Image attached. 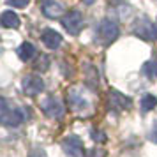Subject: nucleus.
I'll use <instances>...</instances> for the list:
<instances>
[{
    "instance_id": "obj_7",
    "label": "nucleus",
    "mask_w": 157,
    "mask_h": 157,
    "mask_svg": "<svg viewBox=\"0 0 157 157\" xmlns=\"http://www.w3.org/2000/svg\"><path fill=\"white\" fill-rule=\"evenodd\" d=\"M108 102H109V108L113 111H117V113H120L124 109H129L132 106V99L120 94L118 90H109L108 92Z\"/></svg>"
},
{
    "instance_id": "obj_23",
    "label": "nucleus",
    "mask_w": 157,
    "mask_h": 157,
    "mask_svg": "<svg viewBox=\"0 0 157 157\" xmlns=\"http://www.w3.org/2000/svg\"><path fill=\"white\" fill-rule=\"evenodd\" d=\"M81 2H83L85 6H92V4H94V2H95V0H81Z\"/></svg>"
},
{
    "instance_id": "obj_16",
    "label": "nucleus",
    "mask_w": 157,
    "mask_h": 157,
    "mask_svg": "<svg viewBox=\"0 0 157 157\" xmlns=\"http://www.w3.org/2000/svg\"><path fill=\"white\" fill-rule=\"evenodd\" d=\"M85 74H86V81H88L90 85H97V81H99V76H97V69H95L94 65H86Z\"/></svg>"
},
{
    "instance_id": "obj_2",
    "label": "nucleus",
    "mask_w": 157,
    "mask_h": 157,
    "mask_svg": "<svg viewBox=\"0 0 157 157\" xmlns=\"http://www.w3.org/2000/svg\"><path fill=\"white\" fill-rule=\"evenodd\" d=\"M118 37V27H117V23L111 21V20H102L99 21L97 25V29H95V41L102 46H108V44H111Z\"/></svg>"
},
{
    "instance_id": "obj_5",
    "label": "nucleus",
    "mask_w": 157,
    "mask_h": 157,
    "mask_svg": "<svg viewBox=\"0 0 157 157\" xmlns=\"http://www.w3.org/2000/svg\"><path fill=\"white\" fill-rule=\"evenodd\" d=\"M83 23H85V20H83V14L79 11H71L62 18V25L71 36H78L83 30Z\"/></svg>"
},
{
    "instance_id": "obj_1",
    "label": "nucleus",
    "mask_w": 157,
    "mask_h": 157,
    "mask_svg": "<svg viewBox=\"0 0 157 157\" xmlns=\"http://www.w3.org/2000/svg\"><path fill=\"white\" fill-rule=\"evenodd\" d=\"M23 120H25V115L21 113V109L11 108L7 101L0 97V124L7 127H18Z\"/></svg>"
},
{
    "instance_id": "obj_21",
    "label": "nucleus",
    "mask_w": 157,
    "mask_h": 157,
    "mask_svg": "<svg viewBox=\"0 0 157 157\" xmlns=\"http://www.w3.org/2000/svg\"><path fill=\"white\" fill-rule=\"evenodd\" d=\"M30 157H46V154H44V150H32Z\"/></svg>"
},
{
    "instance_id": "obj_14",
    "label": "nucleus",
    "mask_w": 157,
    "mask_h": 157,
    "mask_svg": "<svg viewBox=\"0 0 157 157\" xmlns=\"http://www.w3.org/2000/svg\"><path fill=\"white\" fill-rule=\"evenodd\" d=\"M18 55L21 60H30V58L36 55V48H34V44L30 43H23L20 48H18Z\"/></svg>"
},
{
    "instance_id": "obj_8",
    "label": "nucleus",
    "mask_w": 157,
    "mask_h": 157,
    "mask_svg": "<svg viewBox=\"0 0 157 157\" xmlns=\"http://www.w3.org/2000/svg\"><path fill=\"white\" fill-rule=\"evenodd\" d=\"M21 86H23V92L27 94V95L36 97V95H39L44 90V81L39 76H36V74H29V76L23 78Z\"/></svg>"
},
{
    "instance_id": "obj_12",
    "label": "nucleus",
    "mask_w": 157,
    "mask_h": 157,
    "mask_svg": "<svg viewBox=\"0 0 157 157\" xmlns=\"http://www.w3.org/2000/svg\"><path fill=\"white\" fill-rule=\"evenodd\" d=\"M0 25L4 29H18L20 27V18L13 11H4L0 14Z\"/></svg>"
},
{
    "instance_id": "obj_17",
    "label": "nucleus",
    "mask_w": 157,
    "mask_h": 157,
    "mask_svg": "<svg viewBox=\"0 0 157 157\" xmlns=\"http://www.w3.org/2000/svg\"><path fill=\"white\" fill-rule=\"evenodd\" d=\"M36 69H39V71H48L50 69V58H48V55H41V57L37 58Z\"/></svg>"
},
{
    "instance_id": "obj_22",
    "label": "nucleus",
    "mask_w": 157,
    "mask_h": 157,
    "mask_svg": "<svg viewBox=\"0 0 157 157\" xmlns=\"http://www.w3.org/2000/svg\"><path fill=\"white\" fill-rule=\"evenodd\" d=\"M101 154H102V152H99V150H90V152L86 154V157H101Z\"/></svg>"
},
{
    "instance_id": "obj_3",
    "label": "nucleus",
    "mask_w": 157,
    "mask_h": 157,
    "mask_svg": "<svg viewBox=\"0 0 157 157\" xmlns=\"http://www.w3.org/2000/svg\"><path fill=\"white\" fill-rule=\"evenodd\" d=\"M132 34L136 37H140L141 41L152 43V41L157 39V25H154L148 18H140L132 25Z\"/></svg>"
},
{
    "instance_id": "obj_9",
    "label": "nucleus",
    "mask_w": 157,
    "mask_h": 157,
    "mask_svg": "<svg viewBox=\"0 0 157 157\" xmlns=\"http://www.w3.org/2000/svg\"><path fill=\"white\" fill-rule=\"evenodd\" d=\"M62 150L67 157H81L83 155V141L78 136H67L62 141Z\"/></svg>"
},
{
    "instance_id": "obj_19",
    "label": "nucleus",
    "mask_w": 157,
    "mask_h": 157,
    "mask_svg": "<svg viewBox=\"0 0 157 157\" xmlns=\"http://www.w3.org/2000/svg\"><path fill=\"white\" fill-rule=\"evenodd\" d=\"M9 4L13 6V7H18V9H21L25 7V6H29V2L30 0H7Z\"/></svg>"
},
{
    "instance_id": "obj_4",
    "label": "nucleus",
    "mask_w": 157,
    "mask_h": 157,
    "mask_svg": "<svg viewBox=\"0 0 157 157\" xmlns=\"http://www.w3.org/2000/svg\"><path fill=\"white\" fill-rule=\"evenodd\" d=\"M41 108H43V111L46 117H50L53 120H60L62 117H64V106H62V102L58 97L55 95H50V97H46V99L41 102Z\"/></svg>"
},
{
    "instance_id": "obj_13",
    "label": "nucleus",
    "mask_w": 157,
    "mask_h": 157,
    "mask_svg": "<svg viewBox=\"0 0 157 157\" xmlns=\"http://www.w3.org/2000/svg\"><path fill=\"white\" fill-rule=\"evenodd\" d=\"M141 71L148 79H155L157 78V58H150L148 62H145Z\"/></svg>"
},
{
    "instance_id": "obj_11",
    "label": "nucleus",
    "mask_w": 157,
    "mask_h": 157,
    "mask_svg": "<svg viewBox=\"0 0 157 157\" xmlns=\"http://www.w3.org/2000/svg\"><path fill=\"white\" fill-rule=\"evenodd\" d=\"M43 13L46 18H51V20H55V18H60L62 13H64V7L55 2V0H44L43 2Z\"/></svg>"
},
{
    "instance_id": "obj_15",
    "label": "nucleus",
    "mask_w": 157,
    "mask_h": 157,
    "mask_svg": "<svg viewBox=\"0 0 157 157\" xmlns=\"http://www.w3.org/2000/svg\"><path fill=\"white\" fill-rule=\"evenodd\" d=\"M140 106H141V111H145V113H147V111H150V109H154V108L157 106V97H155V95H152V94L143 95Z\"/></svg>"
},
{
    "instance_id": "obj_18",
    "label": "nucleus",
    "mask_w": 157,
    "mask_h": 157,
    "mask_svg": "<svg viewBox=\"0 0 157 157\" xmlns=\"http://www.w3.org/2000/svg\"><path fill=\"white\" fill-rule=\"evenodd\" d=\"M90 136H92L94 141H99V143H104V141H106V134H104V132H101V131H95V129L90 132Z\"/></svg>"
},
{
    "instance_id": "obj_20",
    "label": "nucleus",
    "mask_w": 157,
    "mask_h": 157,
    "mask_svg": "<svg viewBox=\"0 0 157 157\" xmlns=\"http://www.w3.org/2000/svg\"><path fill=\"white\" fill-rule=\"evenodd\" d=\"M150 140L154 143H157V122L154 124V127H152V131H150Z\"/></svg>"
},
{
    "instance_id": "obj_6",
    "label": "nucleus",
    "mask_w": 157,
    "mask_h": 157,
    "mask_svg": "<svg viewBox=\"0 0 157 157\" xmlns=\"http://www.w3.org/2000/svg\"><path fill=\"white\" fill-rule=\"evenodd\" d=\"M67 99H69V104L74 111H78V113H83V111H88L90 109V101L85 97V94L81 88H71L69 92H67Z\"/></svg>"
},
{
    "instance_id": "obj_10",
    "label": "nucleus",
    "mask_w": 157,
    "mask_h": 157,
    "mask_svg": "<svg viewBox=\"0 0 157 157\" xmlns=\"http://www.w3.org/2000/svg\"><path fill=\"white\" fill-rule=\"evenodd\" d=\"M41 41L44 43V46H48L50 50H57L58 46L62 44V36L55 32L53 29H46L41 34Z\"/></svg>"
}]
</instances>
